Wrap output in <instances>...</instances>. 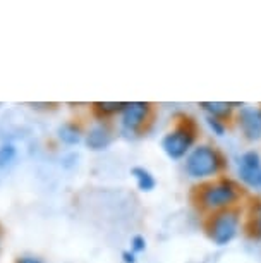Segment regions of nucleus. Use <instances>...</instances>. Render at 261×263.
<instances>
[{"label":"nucleus","mask_w":261,"mask_h":263,"mask_svg":"<svg viewBox=\"0 0 261 263\" xmlns=\"http://www.w3.org/2000/svg\"><path fill=\"white\" fill-rule=\"evenodd\" d=\"M189 176L193 177H206L216 172L218 168V157L208 146H199L191 153L188 162H186Z\"/></svg>","instance_id":"1"},{"label":"nucleus","mask_w":261,"mask_h":263,"mask_svg":"<svg viewBox=\"0 0 261 263\" xmlns=\"http://www.w3.org/2000/svg\"><path fill=\"white\" fill-rule=\"evenodd\" d=\"M237 217H235V213H230V212H225V213H220L218 217L215 218L213 222V232H211V236H213V239L216 245H225V242H229L232 237L235 236V232H237Z\"/></svg>","instance_id":"2"},{"label":"nucleus","mask_w":261,"mask_h":263,"mask_svg":"<svg viewBox=\"0 0 261 263\" xmlns=\"http://www.w3.org/2000/svg\"><path fill=\"white\" fill-rule=\"evenodd\" d=\"M191 145H193V136L188 131H182V129L169 133L162 141V148L170 158H180L182 155H186Z\"/></svg>","instance_id":"3"},{"label":"nucleus","mask_w":261,"mask_h":263,"mask_svg":"<svg viewBox=\"0 0 261 263\" xmlns=\"http://www.w3.org/2000/svg\"><path fill=\"white\" fill-rule=\"evenodd\" d=\"M239 176L249 186H261V158L258 153H244L239 162Z\"/></svg>","instance_id":"4"},{"label":"nucleus","mask_w":261,"mask_h":263,"mask_svg":"<svg viewBox=\"0 0 261 263\" xmlns=\"http://www.w3.org/2000/svg\"><path fill=\"white\" fill-rule=\"evenodd\" d=\"M148 114V105L141 102H134V103H126L124 107V114H122V126H124L126 131H136L137 127L145 122Z\"/></svg>","instance_id":"5"},{"label":"nucleus","mask_w":261,"mask_h":263,"mask_svg":"<svg viewBox=\"0 0 261 263\" xmlns=\"http://www.w3.org/2000/svg\"><path fill=\"white\" fill-rule=\"evenodd\" d=\"M235 198V190L230 184H216V186H211L206 190L205 193V203L208 206H224V205H229L232 203Z\"/></svg>","instance_id":"6"},{"label":"nucleus","mask_w":261,"mask_h":263,"mask_svg":"<svg viewBox=\"0 0 261 263\" xmlns=\"http://www.w3.org/2000/svg\"><path fill=\"white\" fill-rule=\"evenodd\" d=\"M240 127L249 140L261 138V110L258 108H243L240 110Z\"/></svg>","instance_id":"7"},{"label":"nucleus","mask_w":261,"mask_h":263,"mask_svg":"<svg viewBox=\"0 0 261 263\" xmlns=\"http://www.w3.org/2000/svg\"><path fill=\"white\" fill-rule=\"evenodd\" d=\"M86 143L91 150H103V148H107L108 143H110V133H108L107 127L95 126L90 133H88Z\"/></svg>","instance_id":"8"},{"label":"nucleus","mask_w":261,"mask_h":263,"mask_svg":"<svg viewBox=\"0 0 261 263\" xmlns=\"http://www.w3.org/2000/svg\"><path fill=\"white\" fill-rule=\"evenodd\" d=\"M58 138L66 143V145H77L81 141V131L76 124H64L58 127Z\"/></svg>","instance_id":"9"},{"label":"nucleus","mask_w":261,"mask_h":263,"mask_svg":"<svg viewBox=\"0 0 261 263\" xmlns=\"http://www.w3.org/2000/svg\"><path fill=\"white\" fill-rule=\"evenodd\" d=\"M132 176H134L137 187H139L141 191H151L155 187V177L151 176L150 171H146V168L134 167L132 168Z\"/></svg>","instance_id":"10"},{"label":"nucleus","mask_w":261,"mask_h":263,"mask_svg":"<svg viewBox=\"0 0 261 263\" xmlns=\"http://www.w3.org/2000/svg\"><path fill=\"white\" fill-rule=\"evenodd\" d=\"M16 157H17L16 146L11 145V143L2 145V146H0V168L9 167L14 160H16Z\"/></svg>","instance_id":"11"},{"label":"nucleus","mask_w":261,"mask_h":263,"mask_svg":"<svg viewBox=\"0 0 261 263\" xmlns=\"http://www.w3.org/2000/svg\"><path fill=\"white\" fill-rule=\"evenodd\" d=\"M203 107L215 116H225L229 112V103H203Z\"/></svg>","instance_id":"12"},{"label":"nucleus","mask_w":261,"mask_h":263,"mask_svg":"<svg viewBox=\"0 0 261 263\" xmlns=\"http://www.w3.org/2000/svg\"><path fill=\"white\" fill-rule=\"evenodd\" d=\"M96 107H100V110L103 112H117L124 108L126 103H96Z\"/></svg>","instance_id":"13"},{"label":"nucleus","mask_w":261,"mask_h":263,"mask_svg":"<svg viewBox=\"0 0 261 263\" xmlns=\"http://www.w3.org/2000/svg\"><path fill=\"white\" fill-rule=\"evenodd\" d=\"M146 248V241L143 239L141 236H136V237H132V251L137 253V251H143Z\"/></svg>","instance_id":"14"},{"label":"nucleus","mask_w":261,"mask_h":263,"mask_svg":"<svg viewBox=\"0 0 261 263\" xmlns=\"http://www.w3.org/2000/svg\"><path fill=\"white\" fill-rule=\"evenodd\" d=\"M17 263H43L42 260H38V258H33V256H24L21 258Z\"/></svg>","instance_id":"15"},{"label":"nucleus","mask_w":261,"mask_h":263,"mask_svg":"<svg viewBox=\"0 0 261 263\" xmlns=\"http://www.w3.org/2000/svg\"><path fill=\"white\" fill-rule=\"evenodd\" d=\"M122 256H124V261L126 263H134L136 260H134V253H124V255H122Z\"/></svg>","instance_id":"16"},{"label":"nucleus","mask_w":261,"mask_h":263,"mask_svg":"<svg viewBox=\"0 0 261 263\" xmlns=\"http://www.w3.org/2000/svg\"><path fill=\"white\" fill-rule=\"evenodd\" d=\"M256 226H258V232L261 234V210L258 213V220H256Z\"/></svg>","instance_id":"17"}]
</instances>
